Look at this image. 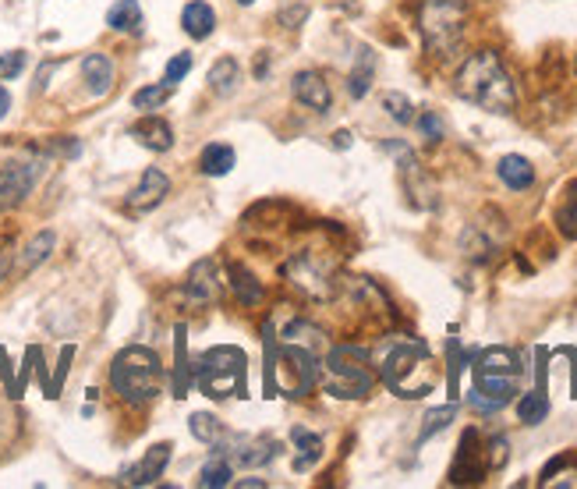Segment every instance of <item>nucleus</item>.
Segmentation results:
<instances>
[{
    "label": "nucleus",
    "instance_id": "obj_28",
    "mask_svg": "<svg viewBox=\"0 0 577 489\" xmlns=\"http://www.w3.org/2000/svg\"><path fill=\"white\" fill-rule=\"evenodd\" d=\"M517 415H521V422H528V426H539L546 415H549V397H546V387H539V391L524 393L521 400H517Z\"/></svg>",
    "mask_w": 577,
    "mask_h": 489
},
{
    "label": "nucleus",
    "instance_id": "obj_45",
    "mask_svg": "<svg viewBox=\"0 0 577 489\" xmlns=\"http://www.w3.org/2000/svg\"><path fill=\"white\" fill-rule=\"evenodd\" d=\"M574 72H577V61H574Z\"/></svg>",
    "mask_w": 577,
    "mask_h": 489
},
{
    "label": "nucleus",
    "instance_id": "obj_8",
    "mask_svg": "<svg viewBox=\"0 0 577 489\" xmlns=\"http://www.w3.org/2000/svg\"><path fill=\"white\" fill-rule=\"evenodd\" d=\"M468 7L472 0H422L418 7V29L436 57H454V50L464 43L468 29Z\"/></svg>",
    "mask_w": 577,
    "mask_h": 489
},
{
    "label": "nucleus",
    "instance_id": "obj_27",
    "mask_svg": "<svg viewBox=\"0 0 577 489\" xmlns=\"http://www.w3.org/2000/svg\"><path fill=\"white\" fill-rule=\"evenodd\" d=\"M556 227H560L564 238L577 241V178L564 189V198L556 206Z\"/></svg>",
    "mask_w": 577,
    "mask_h": 489
},
{
    "label": "nucleus",
    "instance_id": "obj_38",
    "mask_svg": "<svg viewBox=\"0 0 577 489\" xmlns=\"http://www.w3.org/2000/svg\"><path fill=\"white\" fill-rule=\"evenodd\" d=\"M71 355H75V348L68 344V348L61 351V362H57V376H54V384H50V391H46V397H57V391H61V384H64V376H68V366H71Z\"/></svg>",
    "mask_w": 577,
    "mask_h": 489
},
{
    "label": "nucleus",
    "instance_id": "obj_10",
    "mask_svg": "<svg viewBox=\"0 0 577 489\" xmlns=\"http://www.w3.org/2000/svg\"><path fill=\"white\" fill-rule=\"evenodd\" d=\"M489 472V461L481 458L479 451V433L468 429L461 436V451H457V461L450 468V483L454 486H468V483H481V476Z\"/></svg>",
    "mask_w": 577,
    "mask_h": 489
},
{
    "label": "nucleus",
    "instance_id": "obj_41",
    "mask_svg": "<svg viewBox=\"0 0 577 489\" xmlns=\"http://www.w3.org/2000/svg\"><path fill=\"white\" fill-rule=\"evenodd\" d=\"M7 110H11V93H7L4 86H0V121L7 117Z\"/></svg>",
    "mask_w": 577,
    "mask_h": 489
},
{
    "label": "nucleus",
    "instance_id": "obj_12",
    "mask_svg": "<svg viewBox=\"0 0 577 489\" xmlns=\"http://www.w3.org/2000/svg\"><path fill=\"white\" fill-rule=\"evenodd\" d=\"M171 192V178L160 171V167H149L146 174H142V181L131 189V196H128V209L131 213H149V209H156L163 198Z\"/></svg>",
    "mask_w": 577,
    "mask_h": 489
},
{
    "label": "nucleus",
    "instance_id": "obj_19",
    "mask_svg": "<svg viewBox=\"0 0 577 489\" xmlns=\"http://www.w3.org/2000/svg\"><path fill=\"white\" fill-rule=\"evenodd\" d=\"M496 171H499V181H503L510 192H524V189L535 185V167H531L524 156H514V153H510V156L499 160Z\"/></svg>",
    "mask_w": 577,
    "mask_h": 489
},
{
    "label": "nucleus",
    "instance_id": "obj_20",
    "mask_svg": "<svg viewBox=\"0 0 577 489\" xmlns=\"http://www.w3.org/2000/svg\"><path fill=\"white\" fill-rule=\"evenodd\" d=\"M290 440H294V447H297L294 472H308V468L322 458V436L312 433V429H305V426H294V429H290Z\"/></svg>",
    "mask_w": 577,
    "mask_h": 489
},
{
    "label": "nucleus",
    "instance_id": "obj_18",
    "mask_svg": "<svg viewBox=\"0 0 577 489\" xmlns=\"http://www.w3.org/2000/svg\"><path fill=\"white\" fill-rule=\"evenodd\" d=\"M234 164H238V153L227 142H209L202 149V156H198V171L205 178H223V174H230Z\"/></svg>",
    "mask_w": 577,
    "mask_h": 489
},
{
    "label": "nucleus",
    "instance_id": "obj_34",
    "mask_svg": "<svg viewBox=\"0 0 577 489\" xmlns=\"http://www.w3.org/2000/svg\"><path fill=\"white\" fill-rule=\"evenodd\" d=\"M383 106L397 124H411V117H414V114H411V99L404 97V93H386Z\"/></svg>",
    "mask_w": 577,
    "mask_h": 489
},
{
    "label": "nucleus",
    "instance_id": "obj_40",
    "mask_svg": "<svg viewBox=\"0 0 577 489\" xmlns=\"http://www.w3.org/2000/svg\"><path fill=\"white\" fill-rule=\"evenodd\" d=\"M50 153H57V156H68V160H71V156H79V153H82V146H79L71 135H61L57 142H50Z\"/></svg>",
    "mask_w": 577,
    "mask_h": 489
},
{
    "label": "nucleus",
    "instance_id": "obj_29",
    "mask_svg": "<svg viewBox=\"0 0 577 489\" xmlns=\"http://www.w3.org/2000/svg\"><path fill=\"white\" fill-rule=\"evenodd\" d=\"M230 461L227 458H213V461H205V468H202V476H198V486L202 489H223L230 486Z\"/></svg>",
    "mask_w": 577,
    "mask_h": 489
},
{
    "label": "nucleus",
    "instance_id": "obj_44",
    "mask_svg": "<svg viewBox=\"0 0 577 489\" xmlns=\"http://www.w3.org/2000/svg\"><path fill=\"white\" fill-rule=\"evenodd\" d=\"M238 4H245V7H248V4H255V0H238Z\"/></svg>",
    "mask_w": 577,
    "mask_h": 489
},
{
    "label": "nucleus",
    "instance_id": "obj_6",
    "mask_svg": "<svg viewBox=\"0 0 577 489\" xmlns=\"http://www.w3.org/2000/svg\"><path fill=\"white\" fill-rule=\"evenodd\" d=\"M195 384L213 400L245 397L248 391V355L234 344H216L195 362Z\"/></svg>",
    "mask_w": 577,
    "mask_h": 489
},
{
    "label": "nucleus",
    "instance_id": "obj_37",
    "mask_svg": "<svg viewBox=\"0 0 577 489\" xmlns=\"http://www.w3.org/2000/svg\"><path fill=\"white\" fill-rule=\"evenodd\" d=\"M21 72H25V54L21 50L0 54V79H18Z\"/></svg>",
    "mask_w": 577,
    "mask_h": 489
},
{
    "label": "nucleus",
    "instance_id": "obj_23",
    "mask_svg": "<svg viewBox=\"0 0 577 489\" xmlns=\"http://www.w3.org/2000/svg\"><path fill=\"white\" fill-rule=\"evenodd\" d=\"M106 25L113 32H142V7L138 0H117L110 11H106Z\"/></svg>",
    "mask_w": 577,
    "mask_h": 489
},
{
    "label": "nucleus",
    "instance_id": "obj_7",
    "mask_svg": "<svg viewBox=\"0 0 577 489\" xmlns=\"http://www.w3.org/2000/svg\"><path fill=\"white\" fill-rule=\"evenodd\" d=\"M322 387L326 393L340 397V400H362L376 387V369L369 351L355 348V344H340L326 355L322 362Z\"/></svg>",
    "mask_w": 577,
    "mask_h": 489
},
{
    "label": "nucleus",
    "instance_id": "obj_14",
    "mask_svg": "<svg viewBox=\"0 0 577 489\" xmlns=\"http://www.w3.org/2000/svg\"><path fill=\"white\" fill-rule=\"evenodd\" d=\"M185 294L192 298L195 305H209V301L220 298V270H216L213 259H198L192 270H188Z\"/></svg>",
    "mask_w": 577,
    "mask_h": 489
},
{
    "label": "nucleus",
    "instance_id": "obj_33",
    "mask_svg": "<svg viewBox=\"0 0 577 489\" xmlns=\"http://www.w3.org/2000/svg\"><path fill=\"white\" fill-rule=\"evenodd\" d=\"M454 415H457V404H447V408H436V411H429L425 415V426H422V436H418V443H425L429 436H436L447 422H454Z\"/></svg>",
    "mask_w": 577,
    "mask_h": 489
},
{
    "label": "nucleus",
    "instance_id": "obj_35",
    "mask_svg": "<svg viewBox=\"0 0 577 489\" xmlns=\"http://www.w3.org/2000/svg\"><path fill=\"white\" fill-rule=\"evenodd\" d=\"M369 79H372V57H369V50H362V68H355V75H351V97H365Z\"/></svg>",
    "mask_w": 577,
    "mask_h": 489
},
{
    "label": "nucleus",
    "instance_id": "obj_36",
    "mask_svg": "<svg viewBox=\"0 0 577 489\" xmlns=\"http://www.w3.org/2000/svg\"><path fill=\"white\" fill-rule=\"evenodd\" d=\"M188 72H192V54H178V57H171V64H167V72H163V82L178 86Z\"/></svg>",
    "mask_w": 577,
    "mask_h": 489
},
{
    "label": "nucleus",
    "instance_id": "obj_1",
    "mask_svg": "<svg viewBox=\"0 0 577 489\" xmlns=\"http://www.w3.org/2000/svg\"><path fill=\"white\" fill-rule=\"evenodd\" d=\"M454 86H457V97L489 110V114H510L517 106V86L496 50H475L461 64Z\"/></svg>",
    "mask_w": 577,
    "mask_h": 489
},
{
    "label": "nucleus",
    "instance_id": "obj_32",
    "mask_svg": "<svg viewBox=\"0 0 577 489\" xmlns=\"http://www.w3.org/2000/svg\"><path fill=\"white\" fill-rule=\"evenodd\" d=\"M188 426H192V436L195 440H202V443H216V440H220V433H223V429H220V422H216L209 411H195Z\"/></svg>",
    "mask_w": 577,
    "mask_h": 489
},
{
    "label": "nucleus",
    "instance_id": "obj_4",
    "mask_svg": "<svg viewBox=\"0 0 577 489\" xmlns=\"http://www.w3.org/2000/svg\"><path fill=\"white\" fill-rule=\"evenodd\" d=\"M110 387L113 393L138 408V404H149L160 387H163V362L153 348H142V344H131L124 351H117L113 366H110Z\"/></svg>",
    "mask_w": 577,
    "mask_h": 489
},
{
    "label": "nucleus",
    "instance_id": "obj_25",
    "mask_svg": "<svg viewBox=\"0 0 577 489\" xmlns=\"http://www.w3.org/2000/svg\"><path fill=\"white\" fill-rule=\"evenodd\" d=\"M54 245H57V238H54V231H39L29 245H25V252H21V259H18V274H29V270H36L50 252H54Z\"/></svg>",
    "mask_w": 577,
    "mask_h": 489
},
{
    "label": "nucleus",
    "instance_id": "obj_26",
    "mask_svg": "<svg viewBox=\"0 0 577 489\" xmlns=\"http://www.w3.org/2000/svg\"><path fill=\"white\" fill-rule=\"evenodd\" d=\"M230 288H234V294H238V301H245V305H259L263 298H266V291H263V284L255 281V274L252 270H245V266H230Z\"/></svg>",
    "mask_w": 577,
    "mask_h": 489
},
{
    "label": "nucleus",
    "instance_id": "obj_22",
    "mask_svg": "<svg viewBox=\"0 0 577 489\" xmlns=\"http://www.w3.org/2000/svg\"><path fill=\"white\" fill-rule=\"evenodd\" d=\"M181 25H185V32H188L192 39H205V36L213 32V25H216V14H213V7H209L205 0H192V4H185V11H181Z\"/></svg>",
    "mask_w": 577,
    "mask_h": 489
},
{
    "label": "nucleus",
    "instance_id": "obj_21",
    "mask_svg": "<svg viewBox=\"0 0 577 489\" xmlns=\"http://www.w3.org/2000/svg\"><path fill=\"white\" fill-rule=\"evenodd\" d=\"M277 451H280V443H277L273 436H255V440H238L234 458H238L245 468H252V465H266V461H273V458H277Z\"/></svg>",
    "mask_w": 577,
    "mask_h": 489
},
{
    "label": "nucleus",
    "instance_id": "obj_16",
    "mask_svg": "<svg viewBox=\"0 0 577 489\" xmlns=\"http://www.w3.org/2000/svg\"><path fill=\"white\" fill-rule=\"evenodd\" d=\"M128 135L131 139H138L146 149H153V153H167L171 146H174V131H171V124L167 121H160V117H142V121H135L131 128H128Z\"/></svg>",
    "mask_w": 577,
    "mask_h": 489
},
{
    "label": "nucleus",
    "instance_id": "obj_9",
    "mask_svg": "<svg viewBox=\"0 0 577 489\" xmlns=\"http://www.w3.org/2000/svg\"><path fill=\"white\" fill-rule=\"evenodd\" d=\"M284 277L290 281L294 291H301L308 301H330L337 294V274L330 263H322L312 252H297L294 259H288Z\"/></svg>",
    "mask_w": 577,
    "mask_h": 489
},
{
    "label": "nucleus",
    "instance_id": "obj_15",
    "mask_svg": "<svg viewBox=\"0 0 577 489\" xmlns=\"http://www.w3.org/2000/svg\"><path fill=\"white\" fill-rule=\"evenodd\" d=\"M290 89H294V97L301 99L308 110H330V103H333V93H330V82L319 75V72H297L294 75V82H290Z\"/></svg>",
    "mask_w": 577,
    "mask_h": 489
},
{
    "label": "nucleus",
    "instance_id": "obj_2",
    "mask_svg": "<svg viewBox=\"0 0 577 489\" xmlns=\"http://www.w3.org/2000/svg\"><path fill=\"white\" fill-rule=\"evenodd\" d=\"M266 341V393H284V397H305L319 380V362L308 344L297 341H273V326H263Z\"/></svg>",
    "mask_w": 577,
    "mask_h": 489
},
{
    "label": "nucleus",
    "instance_id": "obj_11",
    "mask_svg": "<svg viewBox=\"0 0 577 489\" xmlns=\"http://www.w3.org/2000/svg\"><path fill=\"white\" fill-rule=\"evenodd\" d=\"M39 178V164H7L0 167V213L18 206L21 198L32 192Z\"/></svg>",
    "mask_w": 577,
    "mask_h": 489
},
{
    "label": "nucleus",
    "instance_id": "obj_5",
    "mask_svg": "<svg viewBox=\"0 0 577 489\" xmlns=\"http://www.w3.org/2000/svg\"><path fill=\"white\" fill-rule=\"evenodd\" d=\"M383 384L397 397H425L436 387L432 355L422 341H397L383 358Z\"/></svg>",
    "mask_w": 577,
    "mask_h": 489
},
{
    "label": "nucleus",
    "instance_id": "obj_3",
    "mask_svg": "<svg viewBox=\"0 0 577 489\" xmlns=\"http://www.w3.org/2000/svg\"><path fill=\"white\" fill-rule=\"evenodd\" d=\"M521 376L524 366L517 358V351L510 348H485L475 358V391L472 404L479 411H499L514 400V393L521 391Z\"/></svg>",
    "mask_w": 577,
    "mask_h": 489
},
{
    "label": "nucleus",
    "instance_id": "obj_43",
    "mask_svg": "<svg viewBox=\"0 0 577 489\" xmlns=\"http://www.w3.org/2000/svg\"><path fill=\"white\" fill-rule=\"evenodd\" d=\"M7 266H11V263H7V256H0V281H4V274H7Z\"/></svg>",
    "mask_w": 577,
    "mask_h": 489
},
{
    "label": "nucleus",
    "instance_id": "obj_42",
    "mask_svg": "<svg viewBox=\"0 0 577 489\" xmlns=\"http://www.w3.org/2000/svg\"><path fill=\"white\" fill-rule=\"evenodd\" d=\"M333 146H337V149H347V146H351V131H337V135H333Z\"/></svg>",
    "mask_w": 577,
    "mask_h": 489
},
{
    "label": "nucleus",
    "instance_id": "obj_39",
    "mask_svg": "<svg viewBox=\"0 0 577 489\" xmlns=\"http://www.w3.org/2000/svg\"><path fill=\"white\" fill-rule=\"evenodd\" d=\"M418 128H422V135H429L432 142H436V139H443V124H439V117H436V114H429V110L418 117Z\"/></svg>",
    "mask_w": 577,
    "mask_h": 489
},
{
    "label": "nucleus",
    "instance_id": "obj_13",
    "mask_svg": "<svg viewBox=\"0 0 577 489\" xmlns=\"http://www.w3.org/2000/svg\"><path fill=\"white\" fill-rule=\"evenodd\" d=\"M171 443H156V447H149L146 451V458L138 461V465H131V468H124L121 472V479L128 483V486H153L160 476H163V468H167V461H171Z\"/></svg>",
    "mask_w": 577,
    "mask_h": 489
},
{
    "label": "nucleus",
    "instance_id": "obj_24",
    "mask_svg": "<svg viewBox=\"0 0 577 489\" xmlns=\"http://www.w3.org/2000/svg\"><path fill=\"white\" fill-rule=\"evenodd\" d=\"M238 82H241V64L234 57H220L209 68V86H213L216 97H230L238 89Z\"/></svg>",
    "mask_w": 577,
    "mask_h": 489
},
{
    "label": "nucleus",
    "instance_id": "obj_17",
    "mask_svg": "<svg viewBox=\"0 0 577 489\" xmlns=\"http://www.w3.org/2000/svg\"><path fill=\"white\" fill-rule=\"evenodd\" d=\"M82 79L93 97H106L113 89V61L106 54H86L82 57Z\"/></svg>",
    "mask_w": 577,
    "mask_h": 489
},
{
    "label": "nucleus",
    "instance_id": "obj_30",
    "mask_svg": "<svg viewBox=\"0 0 577 489\" xmlns=\"http://www.w3.org/2000/svg\"><path fill=\"white\" fill-rule=\"evenodd\" d=\"M174 93V86L171 82H163V86H146V89H138L135 97H131V106L135 110H156V106H163L167 99Z\"/></svg>",
    "mask_w": 577,
    "mask_h": 489
},
{
    "label": "nucleus",
    "instance_id": "obj_31",
    "mask_svg": "<svg viewBox=\"0 0 577 489\" xmlns=\"http://www.w3.org/2000/svg\"><path fill=\"white\" fill-rule=\"evenodd\" d=\"M192 384H195V369L185 362V326H178V376H174V391H178V397H185Z\"/></svg>",
    "mask_w": 577,
    "mask_h": 489
}]
</instances>
